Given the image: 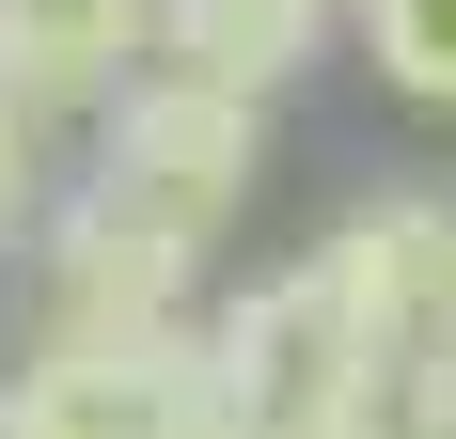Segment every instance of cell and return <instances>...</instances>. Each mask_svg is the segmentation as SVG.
I'll list each match as a JSON object with an SVG mask.
<instances>
[{"label": "cell", "mask_w": 456, "mask_h": 439, "mask_svg": "<svg viewBox=\"0 0 456 439\" xmlns=\"http://www.w3.org/2000/svg\"><path fill=\"white\" fill-rule=\"evenodd\" d=\"M16 408H32V439H221V361H205V330H142V346H32Z\"/></svg>", "instance_id": "277c9868"}, {"label": "cell", "mask_w": 456, "mask_h": 439, "mask_svg": "<svg viewBox=\"0 0 456 439\" xmlns=\"http://www.w3.org/2000/svg\"><path fill=\"white\" fill-rule=\"evenodd\" d=\"M346 439H456V346H362Z\"/></svg>", "instance_id": "ba28073f"}, {"label": "cell", "mask_w": 456, "mask_h": 439, "mask_svg": "<svg viewBox=\"0 0 456 439\" xmlns=\"http://www.w3.org/2000/svg\"><path fill=\"white\" fill-rule=\"evenodd\" d=\"M362 47L410 110H456V0H362Z\"/></svg>", "instance_id": "9c48e42d"}, {"label": "cell", "mask_w": 456, "mask_h": 439, "mask_svg": "<svg viewBox=\"0 0 456 439\" xmlns=\"http://www.w3.org/2000/svg\"><path fill=\"white\" fill-rule=\"evenodd\" d=\"M315 267L362 314V346H456V204L441 188H378Z\"/></svg>", "instance_id": "5b68a950"}, {"label": "cell", "mask_w": 456, "mask_h": 439, "mask_svg": "<svg viewBox=\"0 0 456 439\" xmlns=\"http://www.w3.org/2000/svg\"><path fill=\"white\" fill-rule=\"evenodd\" d=\"M126 47H158V0H0V94L126 79Z\"/></svg>", "instance_id": "8992f818"}, {"label": "cell", "mask_w": 456, "mask_h": 439, "mask_svg": "<svg viewBox=\"0 0 456 439\" xmlns=\"http://www.w3.org/2000/svg\"><path fill=\"white\" fill-rule=\"evenodd\" d=\"M315 32H330V0H158V47L221 94H268Z\"/></svg>", "instance_id": "52a82bcc"}, {"label": "cell", "mask_w": 456, "mask_h": 439, "mask_svg": "<svg viewBox=\"0 0 456 439\" xmlns=\"http://www.w3.org/2000/svg\"><path fill=\"white\" fill-rule=\"evenodd\" d=\"M189 220L126 204V188H79L63 235H47V346H142V330H189Z\"/></svg>", "instance_id": "3957f363"}, {"label": "cell", "mask_w": 456, "mask_h": 439, "mask_svg": "<svg viewBox=\"0 0 456 439\" xmlns=\"http://www.w3.org/2000/svg\"><path fill=\"white\" fill-rule=\"evenodd\" d=\"M16 188H32V110L0 94V220H16Z\"/></svg>", "instance_id": "30bf717a"}, {"label": "cell", "mask_w": 456, "mask_h": 439, "mask_svg": "<svg viewBox=\"0 0 456 439\" xmlns=\"http://www.w3.org/2000/svg\"><path fill=\"white\" fill-rule=\"evenodd\" d=\"M252 141H268V110H252V94L158 63V79L110 94V126H94V188H126V204H158V220H189V235H205V220L252 188Z\"/></svg>", "instance_id": "7a4b0ae2"}, {"label": "cell", "mask_w": 456, "mask_h": 439, "mask_svg": "<svg viewBox=\"0 0 456 439\" xmlns=\"http://www.w3.org/2000/svg\"><path fill=\"white\" fill-rule=\"evenodd\" d=\"M0 439H32V408H16V393H0Z\"/></svg>", "instance_id": "8fae6325"}, {"label": "cell", "mask_w": 456, "mask_h": 439, "mask_svg": "<svg viewBox=\"0 0 456 439\" xmlns=\"http://www.w3.org/2000/svg\"><path fill=\"white\" fill-rule=\"evenodd\" d=\"M205 361H221V439H346L362 314L330 299V267H283L205 330Z\"/></svg>", "instance_id": "6da1fadb"}]
</instances>
